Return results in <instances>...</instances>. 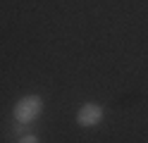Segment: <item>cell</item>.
I'll return each instance as SVG.
<instances>
[{
	"label": "cell",
	"instance_id": "obj_1",
	"mask_svg": "<svg viewBox=\"0 0 148 143\" xmlns=\"http://www.w3.org/2000/svg\"><path fill=\"white\" fill-rule=\"evenodd\" d=\"M41 110H43V98L41 95H24V98L14 105V117H17V122L29 124L41 114Z\"/></svg>",
	"mask_w": 148,
	"mask_h": 143
},
{
	"label": "cell",
	"instance_id": "obj_2",
	"mask_svg": "<svg viewBox=\"0 0 148 143\" xmlns=\"http://www.w3.org/2000/svg\"><path fill=\"white\" fill-rule=\"evenodd\" d=\"M100 119H103V107L96 105V103L81 105V110L77 112V124L79 127H96Z\"/></svg>",
	"mask_w": 148,
	"mask_h": 143
},
{
	"label": "cell",
	"instance_id": "obj_3",
	"mask_svg": "<svg viewBox=\"0 0 148 143\" xmlns=\"http://www.w3.org/2000/svg\"><path fill=\"white\" fill-rule=\"evenodd\" d=\"M19 143H41V141L36 138V136H24V138H22Z\"/></svg>",
	"mask_w": 148,
	"mask_h": 143
}]
</instances>
